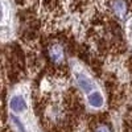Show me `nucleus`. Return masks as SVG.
Here are the masks:
<instances>
[{
    "label": "nucleus",
    "instance_id": "obj_1",
    "mask_svg": "<svg viewBox=\"0 0 132 132\" xmlns=\"http://www.w3.org/2000/svg\"><path fill=\"white\" fill-rule=\"evenodd\" d=\"M48 56L50 61L56 65H61L65 61V49L60 42H53L48 48Z\"/></svg>",
    "mask_w": 132,
    "mask_h": 132
},
{
    "label": "nucleus",
    "instance_id": "obj_2",
    "mask_svg": "<svg viewBox=\"0 0 132 132\" xmlns=\"http://www.w3.org/2000/svg\"><path fill=\"white\" fill-rule=\"evenodd\" d=\"M110 8L116 17L124 19L128 13V2L127 0H110Z\"/></svg>",
    "mask_w": 132,
    "mask_h": 132
},
{
    "label": "nucleus",
    "instance_id": "obj_3",
    "mask_svg": "<svg viewBox=\"0 0 132 132\" xmlns=\"http://www.w3.org/2000/svg\"><path fill=\"white\" fill-rule=\"evenodd\" d=\"M75 82H77V85H78L79 89L82 91H85L86 94H91L93 90L95 89L94 82L89 78V77H86L82 73H75Z\"/></svg>",
    "mask_w": 132,
    "mask_h": 132
},
{
    "label": "nucleus",
    "instance_id": "obj_4",
    "mask_svg": "<svg viewBox=\"0 0 132 132\" xmlns=\"http://www.w3.org/2000/svg\"><path fill=\"white\" fill-rule=\"evenodd\" d=\"M27 102L25 99L21 95H13L12 98L9 99V108L12 110L13 112H23L27 110Z\"/></svg>",
    "mask_w": 132,
    "mask_h": 132
},
{
    "label": "nucleus",
    "instance_id": "obj_5",
    "mask_svg": "<svg viewBox=\"0 0 132 132\" xmlns=\"http://www.w3.org/2000/svg\"><path fill=\"white\" fill-rule=\"evenodd\" d=\"M90 106L94 107V108H101L104 103V99H103V95L99 93V91H93L91 94H89V98H87Z\"/></svg>",
    "mask_w": 132,
    "mask_h": 132
},
{
    "label": "nucleus",
    "instance_id": "obj_6",
    "mask_svg": "<svg viewBox=\"0 0 132 132\" xmlns=\"http://www.w3.org/2000/svg\"><path fill=\"white\" fill-rule=\"evenodd\" d=\"M11 122H12V123H13V126L19 129V132H27L25 126L20 122V119H19V118H16V116H13V115H11Z\"/></svg>",
    "mask_w": 132,
    "mask_h": 132
},
{
    "label": "nucleus",
    "instance_id": "obj_7",
    "mask_svg": "<svg viewBox=\"0 0 132 132\" xmlns=\"http://www.w3.org/2000/svg\"><path fill=\"white\" fill-rule=\"evenodd\" d=\"M95 132H111V129L108 128V126L106 124H99L95 127Z\"/></svg>",
    "mask_w": 132,
    "mask_h": 132
}]
</instances>
